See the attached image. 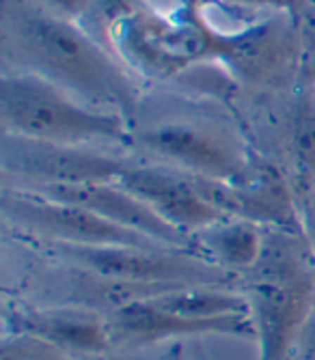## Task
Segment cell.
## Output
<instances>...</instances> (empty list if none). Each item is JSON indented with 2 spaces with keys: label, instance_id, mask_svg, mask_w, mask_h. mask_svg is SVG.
Segmentation results:
<instances>
[{
  "label": "cell",
  "instance_id": "1",
  "mask_svg": "<svg viewBox=\"0 0 315 360\" xmlns=\"http://www.w3.org/2000/svg\"><path fill=\"white\" fill-rule=\"evenodd\" d=\"M11 35L28 74L50 80L93 108L132 117L139 104L136 82L76 22L46 9H20L11 18Z\"/></svg>",
  "mask_w": 315,
  "mask_h": 360
},
{
  "label": "cell",
  "instance_id": "2",
  "mask_svg": "<svg viewBox=\"0 0 315 360\" xmlns=\"http://www.w3.org/2000/svg\"><path fill=\"white\" fill-rule=\"evenodd\" d=\"M106 37L128 68L151 78H173L216 60L218 30L201 15L165 13L145 0H98Z\"/></svg>",
  "mask_w": 315,
  "mask_h": 360
},
{
  "label": "cell",
  "instance_id": "3",
  "mask_svg": "<svg viewBox=\"0 0 315 360\" xmlns=\"http://www.w3.org/2000/svg\"><path fill=\"white\" fill-rule=\"evenodd\" d=\"M0 117L5 132L52 145L130 143L128 119L93 108L50 80L18 72L0 80Z\"/></svg>",
  "mask_w": 315,
  "mask_h": 360
},
{
  "label": "cell",
  "instance_id": "4",
  "mask_svg": "<svg viewBox=\"0 0 315 360\" xmlns=\"http://www.w3.org/2000/svg\"><path fill=\"white\" fill-rule=\"evenodd\" d=\"M52 250L84 270L104 278L160 283V285H225L236 283V274L216 268L195 252L179 248L147 246H76L52 244Z\"/></svg>",
  "mask_w": 315,
  "mask_h": 360
},
{
  "label": "cell",
  "instance_id": "5",
  "mask_svg": "<svg viewBox=\"0 0 315 360\" xmlns=\"http://www.w3.org/2000/svg\"><path fill=\"white\" fill-rule=\"evenodd\" d=\"M3 216L24 231L46 238L52 244L171 248L123 229L86 207L50 199L24 188H5Z\"/></svg>",
  "mask_w": 315,
  "mask_h": 360
},
{
  "label": "cell",
  "instance_id": "6",
  "mask_svg": "<svg viewBox=\"0 0 315 360\" xmlns=\"http://www.w3.org/2000/svg\"><path fill=\"white\" fill-rule=\"evenodd\" d=\"M255 328L257 360H290L315 307V278L253 276L244 289Z\"/></svg>",
  "mask_w": 315,
  "mask_h": 360
},
{
  "label": "cell",
  "instance_id": "7",
  "mask_svg": "<svg viewBox=\"0 0 315 360\" xmlns=\"http://www.w3.org/2000/svg\"><path fill=\"white\" fill-rule=\"evenodd\" d=\"M130 165L84 147H68L5 136L3 169L18 186H80L119 181Z\"/></svg>",
  "mask_w": 315,
  "mask_h": 360
},
{
  "label": "cell",
  "instance_id": "8",
  "mask_svg": "<svg viewBox=\"0 0 315 360\" xmlns=\"http://www.w3.org/2000/svg\"><path fill=\"white\" fill-rule=\"evenodd\" d=\"M134 139L139 147L167 160L173 169L210 179L231 181L250 162L231 136L197 123H160Z\"/></svg>",
  "mask_w": 315,
  "mask_h": 360
},
{
  "label": "cell",
  "instance_id": "9",
  "mask_svg": "<svg viewBox=\"0 0 315 360\" xmlns=\"http://www.w3.org/2000/svg\"><path fill=\"white\" fill-rule=\"evenodd\" d=\"M302 54V44L294 20L270 15L240 30H218L216 60L250 84H266L285 76Z\"/></svg>",
  "mask_w": 315,
  "mask_h": 360
},
{
  "label": "cell",
  "instance_id": "10",
  "mask_svg": "<svg viewBox=\"0 0 315 360\" xmlns=\"http://www.w3.org/2000/svg\"><path fill=\"white\" fill-rule=\"evenodd\" d=\"M15 188L39 192L44 196H50V199L86 207L91 212H96L98 216L123 229H130L134 233H141L158 244L199 255L195 238L181 233L179 229L165 222L145 201H141L136 194H132L128 188H123L119 181L80 184V186H15Z\"/></svg>",
  "mask_w": 315,
  "mask_h": 360
},
{
  "label": "cell",
  "instance_id": "11",
  "mask_svg": "<svg viewBox=\"0 0 315 360\" xmlns=\"http://www.w3.org/2000/svg\"><path fill=\"white\" fill-rule=\"evenodd\" d=\"M119 184L145 201L181 233L195 238L203 229L227 220L197 190L193 175L173 167H128Z\"/></svg>",
  "mask_w": 315,
  "mask_h": 360
},
{
  "label": "cell",
  "instance_id": "12",
  "mask_svg": "<svg viewBox=\"0 0 315 360\" xmlns=\"http://www.w3.org/2000/svg\"><path fill=\"white\" fill-rule=\"evenodd\" d=\"M112 345H151L160 341H179L186 337L227 335L255 341V328L250 315L227 319H191L167 313L151 302H136L106 315Z\"/></svg>",
  "mask_w": 315,
  "mask_h": 360
},
{
  "label": "cell",
  "instance_id": "13",
  "mask_svg": "<svg viewBox=\"0 0 315 360\" xmlns=\"http://www.w3.org/2000/svg\"><path fill=\"white\" fill-rule=\"evenodd\" d=\"M7 323L9 333L37 337L68 354H102L115 347L108 319L84 307L15 309Z\"/></svg>",
  "mask_w": 315,
  "mask_h": 360
},
{
  "label": "cell",
  "instance_id": "14",
  "mask_svg": "<svg viewBox=\"0 0 315 360\" xmlns=\"http://www.w3.org/2000/svg\"><path fill=\"white\" fill-rule=\"evenodd\" d=\"M236 194V218L262 229H276L304 236L296 207V188L278 169L266 162H248V167L229 181Z\"/></svg>",
  "mask_w": 315,
  "mask_h": 360
},
{
  "label": "cell",
  "instance_id": "15",
  "mask_svg": "<svg viewBox=\"0 0 315 360\" xmlns=\"http://www.w3.org/2000/svg\"><path fill=\"white\" fill-rule=\"evenodd\" d=\"M266 229L240 220H220L195 236L199 255L220 270L231 274L250 272L262 257Z\"/></svg>",
  "mask_w": 315,
  "mask_h": 360
},
{
  "label": "cell",
  "instance_id": "16",
  "mask_svg": "<svg viewBox=\"0 0 315 360\" xmlns=\"http://www.w3.org/2000/svg\"><path fill=\"white\" fill-rule=\"evenodd\" d=\"M147 302L167 313L191 319H227L250 315L246 293L225 285H188Z\"/></svg>",
  "mask_w": 315,
  "mask_h": 360
},
{
  "label": "cell",
  "instance_id": "17",
  "mask_svg": "<svg viewBox=\"0 0 315 360\" xmlns=\"http://www.w3.org/2000/svg\"><path fill=\"white\" fill-rule=\"evenodd\" d=\"M290 141L296 194H309L315 188V91L294 104Z\"/></svg>",
  "mask_w": 315,
  "mask_h": 360
},
{
  "label": "cell",
  "instance_id": "18",
  "mask_svg": "<svg viewBox=\"0 0 315 360\" xmlns=\"http://www.w3.org/2000/svg\"><path fill=\"white\" fill-rule=\"evenodd\" d=\"M70 354L63 352L37 337L7 333L3 347H0V360H68Z\"/></svg>",
  "mask_w": 315,
  "mask_h": 360
},
{
  "label": "cell",
  "instance_id": "19",
  "mask_svg": "<svg viewBox=\"0 0 315 360\" xmlns=\"http://www.w3.org/2000/svg\"><path fill=\"white\" fill-rule=\"evenodd\" d=\"M41 7L58 18H65V20H80L84 13H89L93 0H39Z\"/></svg>",
  "mask_w": 315,
  "mask_h": 360
},
{
  "label": "cell",
  "instance_id": "20",
  "mask_svg": "<svg viewBox=\"0 0 315 360\" xmlns=\"http://www.w3.org/2000/svg\"><path fill=\"white\" fill-rule=\"evenodd\" d=\"M242 3H253V5H270V7H278L285 11H294L302 5V0H242Z\"/></svg>",
  "mask_w": 315,
  "mask_h": 360
},
{
  "label": "cell",
  "instance_id": "21",
  "mask_svg": "<svg viewBox=\"0 0 315 360\" xmlns=\"http://www.w3.org/2000/svg\"><path fill=\"white\" fill-rule=\"evenodd\" d=\"M300 343H302V347H304L307 358H313V360H315V317L309 321V326H307V330H304Z\"/></svg>",
  "mask_w": 315,
  "mask_h": 360
},
{
  "label": "cell",
  "instance_id": "22",
  "mask_svg": "<svg viewBox=\"0 0 315 360\" xmlns=\"http://www.w3.org/2000/svg\"><path fill=\"white\" fill-rule=\"evenodd\" d=\"M155 360H186V356H184V347L179 345V343H175V345H171L169 349H165L160 356H158Z\"/></svg>",
  "mask_w": 315,
  "mask_h": 360
},
{
  "label": "cell",
  "instance_id": "23",
  "mask_svg": "<svg viewBox=\"0 0 315 360\" xmlns=\"http://www.w3.org/2000/svg\"><path fill=\"white\" fill-rule=\"evenodd\" d=\"M153 3V7H158V9H171V7H177L181 0H151Z\"/></svg>",
  "mask_w": 315,
  "mask_h": 360
}]
</instances>
